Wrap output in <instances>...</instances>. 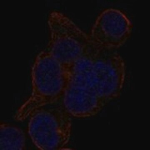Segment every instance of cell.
Instances as JSON below:
<instances>
[{
  "mask_svg": "<svg viewBox=\"0 0 150 150\" xmlns=\"http://www.w3.org/2000/svg\"><path fill=\"white\" fill-rule=\"evenodd\" d=\"M125 76L126 66L121 55L91 40L70 73L63 105L76 118L96 115L120 95Z\"/></svg>",
  "mask_w": 150,
  "mask_h": 150,
  "instance_id": "6da1fadb",
  "label": "cell"
},
{
  "mask_svg": "<svg viewBox=\"0 0 150 150\" xmlns=\"http://www.w3.org/2000/svg\"><path fill=\"white\" fill-rule=\"evenodd\" d=\"M31 79V95L17 111L15 116L16 121H24L37 109L63 101L70 75L46 50L36 57L32 67Z\"/></svg>",
  "mask_w": 150,
  "mask_h": 150,
  "instance_id": "7a4b0ae2",
  "label": "cell"
},
{
  "mask_svg": "<svg viewBox=\"0 0 150 150\" xmlns=\"http://www.w3.org/2000/svg\"><path fill=\"white\" fill-rule=\"evenodd\" d=\"M71 115L64 106L48 105L30 116L28 132L39 149H62L69 143L72 129Z\"/></svg>",
  "mask_w": 150,
  "mask_h": 150,
  "instance_id": "3957f363",
  "label": "cell"
},
{
  "mask_svg": "<svg viewBox=\"0 0 150 150\" xmlns=\"http://www.w3.org/2000/svg\"><path fill=\"white\" fill-rule=\"evenodd\" d=\"M48 24L50 40L46 51L70 75L75 63L90 42L89 35L59 11H55L50 14Z\"/></svg>",
  "mask_w": 150,
  "mask_h": 150,
  "instance_id": "277c9868",
  "label": "cell"
},
{
  "mask_svg": "<svg viewBox=\"0 0 150 150\" xmlns=\"http://www.w3.org/2000/svg\"><path fill=\"white\" fill-rule=\"evenodd\" d=\"M133 28L132 23L122 11L107 9L98 17L89 37L94 44L100 48L115 50L126 43Z\"/></svg>",
  "mask_w": 150,
  "mask_h": 150,
  "instance_id": "5b68a950",
  "label": "cell"
},
{
  "mask_svg": "<svg viewBox=\"0 0 150 150\" xmlns=\"http://www.w3.org/2000/svg\"><path fill=\"white\" fill-rule=\"evenodd\" d=\"M25 135L21 129L10 123L1 122L0 150L25 149Z\"/></svg>",
  "mask_w": 150,
  "mask_h": 150,
  "instance_id": "8992f818",
  "label": "cell"
}]
</instances>
